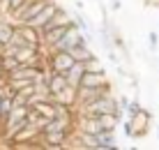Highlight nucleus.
Here are the masks:
<instances>
[{
	"mask_svg": "<svg viewBox=\"0 0 159 150\" xmlns=\"http://www.w3.org/2000/svg\"><path fill=\"white\" fill-rule=\"evenodd\" d=\"M48 2H51V0H28V2H25L19 12L12 14V19L16 21V23H30V21L35 19V16L39 14Z\"/></svg>",
	"mask_w": 159,
	"mask_h": 150,
	"instance_id": "obj_1",
	"label": "nucleus"
},
{
	"mask_svg": "<svg viewBox=\"0 0 159 150\" xmlns=\"http://www.w3.org/2000/svg\"><path fill=\"white\" fill-rule=\"evenodd\" d=\"M74 65H76V60H74V55L69 51H51V53H48V67H51L53 72H62V74H67Z\"/></svg>",
	"mask_w": 159,
	"mask_h": 150,
	"instance_id": "obj_2",
	"label": "nucleus"
},
{
	"mask_svg": "<svg viewBox=\"0 0 159 150\" xmlns=\"http://www.w3.org/2000/svg\"><path fill=\"white\" fill-rule=\"evenodd\" d=\"M134 120V127H136V138H143L148 132H150V123H152V113L148 109H141L136 115H131Z\"/></svg>",
	"mask_w": 159,
	"mask_h": 150,
	"instance_id": "obj_3",
	"label": "nucleus"
},
{
	"mask_svg": "<svg viewBox=\"0 0 159 150\" xmlns=\"http://www.w3.org/2000/svg\"><path fill=\"white\" fill-rule=\"evenodd\" d=\"M69 53L74 55V60H76V63H88L90 58H95V51L90 49V40H88L85 35H83V40L76 44V46H74Z\"/></svg>",
	"mask_w": 159,
	"mask_h": 150,
	"instance_id": "obj_4",
	"label": "nucleus"
},
{
	"mask_svg": "<svg viewBox=\"0 0 159 150\" xmlns=\"http://www.w3.org/2000/svg\"><path fill=\"white\" fill-rule=\"evenodd\" d=\"M58 9H60V5H56V2H53V0H51V2H48V5H46V7H44V9H42V12H39V14H37V16H35V19H32V21H30V23H28V26H35V28H39V30H42V28H44V26H46V23H48V21H51V19H53V16H56V12H58Z\"/></svg>",
	"mask_w": 159,
	"mask_h": 150,
	"instance_id": "obj_5",
	"label": "nucleus"
},
{
	"mask_svg": "<svg viewBox=\"0 0 159 150\" xmlns=\"http://www.w3.org/2000/svg\"><path fill=\"white\" fill-rule=\"evenodd\" d=\"M106 69L104 72H88L83 74V81H81V88H102L104 83H106Z\"/></svg>",
	"mask_w": 159,
	"mask_h": 150,
	"instance_id": "obj_6",
	"label": "nucleus"
},
{
	"mask_svg": "<svg viewBox=\"0 0 159 150\" xmlns=\"http://www.w3.org/2000/svg\"><path fill=\"white\" fill-rule=\"evenodd\" d=\"M67 86H69V81H67V74H62V72H53L51 81H48V90H51V95L56 97L58 92H62Z\"/></svg>",
	"mask_w": 159,
	"mask_h": 150,
	"instance_id": "obj_7",
	"label": "nucleus"
},
{
	"mask_svg": "<svg viewBox=\"0 0 159 150\" xmlns=\"http://www.w3.org/2000/svg\"><path fill=\"white\" fill-rule=\"evenodd\" d=\"M83 74H85V63H76L74 67L67 72V81H69V86H72V88H81Z\"/></svg>",
	"mask_w": 159,
	"mask_h": 150,
	"instance_id": "obj_8",
	"label": "nucleus"
},
{
	"mask_svg": "<svg viewBox=\"0 0 159 150\" xmlns=\"http://www.w3.org/2000/svg\"><path fill=\"white\" fill-rule=\"evenodd\" d=\"M97 138H99V150H116L118 148V138H116V132H111V129H104L97 134Z\"/></svg>",
	"mask_w": 159,
	"mask_h": 150,
	"instance_id": "obj_9",
	"label": "nucleus"
},
{
	"mask_svg": "<svg viewBox=\"0 0 159 150\" xmlns=\"http://www.w3.org/2000/svg\"><path fill=\"white\" fill-rule=\"evenodd\" d=\"M99 120H102L104 129L116 132V129H118V123H120V115H118V113H104V115H99Z\"/></svg>",
	"mask_w": 159,
	"mask_h": 150,
	"instance_id": "obj_10",
	"label": "nucleus"
},
{
	"mask_svg": "<svg viewBox=\"0 0 159 150\" xmlns=\"http://www.w3.org/2000/svg\"><path fill=\"white\" fill-rule=\"evenodd\" d=\"M2 65H5V69H7V74H9V72H14L16 67H21V60L16 58V55H2Z\"/></svg>",
	"mask_w": 159,
	"mask_h": 150,
	"instance_id": "obj_11",
	"label": "nucleus"
},
{
	"mask_svg": "<svg viewBox=\"0 0 159 150\" xmlns=\"http://www.w3.org/2000/svg\"><path fill=\"white\" fill-rule=\"evenodd\" d=\"M74 19H76V23H79V28H81V32H83V35L88 37V40H90V23H88V21L83 19V16H81L79 12L74 14Z\"/></svg>",
	"mask_w": 159,
	"mask_h": 150,
	"instance_id": "obj_12",
	"label": "nucleus"
},
{
	"mask_svg": "<svg viewBox=\"0 0 159 150\" xmlns=\"http://www.w3.org/2000/svg\"><path fill=\"white\" fill-rule=\"evenodd\" d=\"M85 69H88V72H104V65L99 63V58L95 55V58H90V60L85 63Z\"/></svg>",
	"mask_w": 159,
	"mask_h": 150,
	"instance_id": "obj_13",
	"label": "nucleus"
},
{
	"mask_svg": "<svg viewBox=\"0 0 159 150\" xmlns=\"http://www.w3.org/2000/svg\"><path fill=\"white\" fill-rule=\"evenodd\" d=\"M157 44H159V37L155 30L148 32V46H150V51H157Z\"/></svg>",
	"mask_w": 159,
	"mask_h": 150,
	"instance_id": "obj_14",
	"label": "nucleus"
},
{
	"mask_svg": "<svg viewBox=\"0 0 159 150\" xmlns=\"http://www.w3.org/2000/svg\"><path fill=\"white\" fill-rule=\"evenodd\" d=\"M0 16H12V2L9 0H0Z\"/></svg>",
	"mask_w": 159,
	"mask_h": 150,
	"instance_id": "obj_15",
	"label": "nucleus"
},
{
	"mask_svg": "<svg viewBox=\"0 0 159 150\" xmlns=\"http://www.w3.org/2000/svg\"><path fill=\"white\" fill-rule=\"evenodd\" d=\"M141 109H143V106H141V102H139V99H131V104H129V109H127L129 118H131V115H136V113H139Z\"/></svg>",
	"mask_w": 159,
	"mask_h": 150,
	"instance_id": "obj_16",
	"label": "nucleus"
},
{
	"mask_svg": "<svg viewBox=\"0 0 159 150\" xmlns=\"http://www.w3.org/2000/svg\"><path fill=\"white\" fill-rule=\"evenodd\" d=\"M9 2H12V14H14V12H19V9L28 2V0H9Z\"/></svg>",
	"mask_w": 159,
	"mask_h": 150,
	"instance_id": "obj_17",
	"label": "nucleus"
},
{
	"mask_svg": "<svg viewBox=\"0 0 159 150\" xmlns=\"http://www.w3.org/2000/svg\"><path fill=\"white\" fill-rule=\"evenodd\" d=\"M129 104H131V99H129L127 95H120V106H122L125 111H127V109H129Z\"/></svg>",
	"mask_w": 159,
	"mask_h": 150,
	"instance_id": "obj_18",
	"label": "nucleus"
},
{
	"mask_svg": "<svg viewBox=\"0 0 159 150\" xmlns=\"http://www.w3.org/2000/svg\"><path fill=\"white\" fill-rule=\"evenodd\" d=\"M0 81H7V69L2 65V58H0Z\"/></svg>",
	"mask_w": 159,
	"mask_h": 150,
	"instance_id": "obj_19",
	"label": "nucleus"
},
{
	"mask_svg": "<svg viewBox=\"0 0 159 150\" xmlns=\"http://www.w3.org/2000/svg\"><path fill=\"white\" fill-rule=\"evenodd\" d=\"M111 9L113 12H120V9H122V2H120V0H111Z\"/></svg>",
	"mask_w": 159,
	"mask_h": 150,
	"instance_id": "obj_20",
	"label": "nucleus"
},
{
	"mask_svg": "<svg viewBox=\"0 0 159 150\" xmlns=\"http://www.w3.org/2000/svg\"><path fill=\"white\" fill-rule=\"evenodd\" d=\"M143 2L148 5V7H155V9L159 7V0H143Z\"/></svg>",
	"mask_w": 159,
	"mask_h": 150,
	"instance_id": "obj_21",
	"label": "nucleus"
},
{
	"mask_svg": "<svg viewBox=\"0 0 159 150\" xmlns=\"http://www.w3.org/2000/svg\"><path fill=\"white\" fill-rule=\"evenodd\" d=\"M0 58H2V44H0Z\"/></svg>",
	"mask_w": 159,
	"mask_h": 150,
	"instance_id": "obj_22",
	"label": "nucleus"
},
{
	"mask_svg": "<svg viewBox=\"0 0 159 150\" xmlns=\"http://www.w3.org/2000/svg\"><path fill=\"white\" fill-rule=\"evenodd\" d=\"M157 138H159V125H157Z\"/></svg>",
	"mask_w": 159,
	"mask_h": 150,
	"instance_id": "obj_23",
	"label": "nucleus"
}]
</instances>
